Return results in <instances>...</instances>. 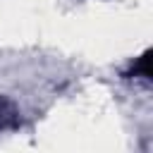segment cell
Returning <instances> with one entry per match:
<instances>
[{"mask_svg":"<svg viewBox=\"0 0 153 153\" xmlns=\"http://www.w3.org/2000/svg\"><path fill=\"white\" fill-rule=\"evenodd\" d=\"M17 124V110L10 100L0 98V131L7 129V127H14Z\"/></svg>","mask_w":153,"mask_h":153,"instance_id":"6da1fadb","label":"cell"}]
</instances>
